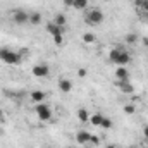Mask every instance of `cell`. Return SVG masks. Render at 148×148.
<instances>
[{"label": "cell", "mask_w": 148, "mask_h": 148, "mask_svg": "<svg viewBox=\"0 0 148 148\" xmlns=\"http://www.w3.org/2000/svg\"><path fill=\"white\" fill-rule=\"evenodd\" d=\"M136 41H138V35L136 33H127L126 35V43L127 45H134Z\"/></svg>", "instance_id": "21"}, {"label": "cell", "mask_w": 148, "mask_h": 148, "mask_svg": "<svg viewBox=\"0 0 148 148\" xmlns=\"http://www.w3.org/2000/svg\"><path fill=\"white\" fill-rule=\"evenodd\" d=\"M59 90H60L62 93H71V90H73V81L67 79V77H60V79H59Z\"/></svg>", "instance_id": "10"}, {"label": "cell", "mask_w": 148, "mask_h": 148, "mask_svg": "<svg viewBox=\"0 0 148 148\" xmlns=\"http://www.w3.org/2000/svg\"><path fill=\"white\" fill-rule=\"evenodd\" d=\"M77 76H79V77H86V76H88V69H86V67H79V69H77Z\"/></svg>", "instance_id": "26"}, {"label": "cell", "mask_w": 148, "mask_h": 148, "mask_svg": "<svg viewBox=\"0 0 148 148\" xmlns=\"http://www.w3.org/2000/svg\"><path fill=\"white\" fill-rule=\"evenodd\" d=\"M43 148H52V147H43Z\"/></svg>", "instance_id": "31"}, {"label": "cell", "mask_w": 148, "mask_h": 148, "mask_svg": "<svg viewBox=\"0 0 148 148\" xmlns=\"http://www.w3.org/2000/svg\"><path fill=\"white\" fill-rule=\"evenodd\" d=\"M90 136H91L90 131L81 129V131L76 133V143H77V145H88V143H90Z\"/></svg>", "instance_id": "7"}, {"label": "cell", "mask_w": 148, "mask_h": 148, "mask_svg": "<svg viewBox=\"0 0 148 148\" xmlns=\"http://www.w3.org/2000/svg\"><path fill=\"white\" fill-rule=\"evenodd\" d=\"M124 112H126L127 115H133V114L136 112V107H134L133 103H126V105H124Z\"/></svg>", "instance_id": "22"}, {"label": "cell", "mask_w": 148, "mask_h": 148, "mask_svg": "<svg viewBox=\"0 0 148 148\" xmlns=\"http://www.w3.org/2000/svg\"><path fill=\"white\" fill-rule=\"evenodd\" d=\"M112 126H114V122H112V119H109V117L105 115V117H103V121H102V124H100V127L107 131V129H112Z\"/></svg>", "instance_id": "20"}, {"label": "cell", "mask_w": 148, "mask_h": 148, "mask_svg": "<svg viewBox=\"0 0 148 148\" xmlns=\"http://www.w3.org/2000/svg\"><path fill=\"white\" fill-rule=\"evenodd\" d=\"M145 45L148 47V38H145Z\"/></svg>", "instance_id": "30"}, {"label": "cell", "mask_w": 148, "mask_h": 148, "mask_svg": "<svg viewBox=\"0 0 148 148\" xmlns=\"http://www.w3.org/2000/svg\"><path fill=\"white\" fill-rule=\"evenodd\" d=\"M133 148H138V147H133Z\"/></svg>", "instance_id": "33"}, {"label": "cell", "mask_w": 148, "mask_h": 148, "mask_svg": "<svg viewBox=\"0 0 148 148\" xmlns=\"http://www.w3.org/2000/svg\"><path fill=\"white\" fill-rule=\"evenodd\" d=\"M57 26H60V28H66V24H67V17H66V14L64 12H57L55 16H53V19H52Z\"/></svg>", "instance_id": "14"}, {"label": "cell", "mask_w": 148, "mask_h": 148, "mask_svg": "<svg viewBox=\"0 0 148 148\" xmlns=\"http://www.w3.org/2000/svg\"><path fill=\"white\" fill-rule=\"evenodd\" d=\"M76 115H77V121L79 122H90V112L86 110V109H79V110L76 112Z\"/></svg>", "instance_id": "17"}, {"label": "cell", "mask_w": 148, "mask_h": 148, "mask_svg": "<svg viewBox=\"0 0 148 148\" xmlns=\"http://www.w3.org/2000/svg\"><path fill=\"white\" fill-rule=\"evenodd\" d=\"M90 5V0H73V7L76 10H86Z\"/></svg>", "instance_id": "19"}, {"label": "cell", "mask_w": 148, "mask_h": 148, "mask_svg": "<svg viewBox=\"0 0 148 148\" xmlns=\"http://www.w3.org/2000/svg\"><path fill=\"white\" fill-rule=\"evenodd\" d=\"M83 43H86V45H93L95 41H97V36H95V33H91V31H86V33H83Z\"/></svg>", "instance_id": "18"}, {"label": "cell", "mask_w": 148, "mask_h": 148, "mask_svg": "<svg viewBox=\"0 0 148 148\" xmlns=\"http://www.w3.org/2000/svg\"><path fill=\"white\" fill-rule=\"evenodd\" d=\"M98 143H100V138L97 134H91L90 136V145H98Z\"/></svg>", "instance_id": "25"}, {"label": "cell", "mask_w": 148, "mask_h": 148, "mask_svg": "<svg viewBox=\"0 0 148 148\" xmlns=\"http://www.w3.org/2000/svg\"><path fill=\"white\" fill-rule=\"evenodd\" d=\"M64 5L66 7H73V0H64Z\"/></svg>", "instance_id": "27"}, {"label": "cell", "mask_w": 148, "mask_h": 148, "mask_svg": "<svg viewBox=\"0 0 148 148\" xmlns=\"http://www.w3.org/2000/svg\"><path fill=\"white\" fill-rule=\"evenodd\" d=\"M129 62H131V53L126 52V50H122V53H121L119 59L115 60V66H119V67H126Z\"/></svg>", "instance_id": "9"}, {"label": "cell", "mask_w": 148, "mask_h": 148, "mask_svg": "<svg viewBox=\"0 0 148 148\" xmlns=\"http://www.w3.org/2000/svg\"><path fill=\"white\" fill-rule=\"evenodd\" d=\"M31 73L35 77H48L50 76V67H48V64H45V62H41V64H36V66H33V69H31Z\"/></svg>", "instance_id": "5"}, {"label": "cell", "mask_w": 148, "mask_h": 148, "mask_svg": "<svg viewBox=\"0 0 148 148\" xmlns=\"http://www.w3.org/2000/svg\"><path fill=\"white\" fill-rule=\"evenodd\" d=\"M53 38V43L57 45V47H62V43H64V35H55Z\"/></svg>", "instance_id": "24"}, {"label": "cell", "mask_w": 148, "mask_h": 148, "mask_svg": "<svg viewBox=\"0 0 148 148\" xmlns=\"http://www.w3.org/2000/svg\"><path fill=\"white\" fill-rule=\"evenodd\" d=\"M103 19H105V14L100 9H88L84 14V23L88 26H98L103 23Z\"/></svg>", "instance_id": "2"}, {"label": "cell", "mask_w": 148, "mask_h": 148, "mask_svg": "<svg viewBox=\"0 0 148 148\" xmlns=\"http://www.w3.org/2000/svg\"><path fill=\"white\" fill-rule=\"evenodd\" d=\"M117 86H119L121 93H124V95H133V93H134V86L131 84V81H126V83H117Z\"/></svg>", "instance_id": "12"}, {"label": "cell", "mask_w": 148, "mask_h": 148, "mask_svg": "<svg viewBox=\"0 0 148 148\" xmlns=\"http://www.w3.org/2000/svg\"><path fill=\"white\" fill-rule=\"evenodd\" d=\"M41 21H43V16H41V12H31L29 14V24H33V26H38V24H41Z\"/></svg>", "instance_id": "16"}, {"label": "cell", "mask_w": 148, "mask_h": 148, "mask_svg": "<svg viewBox=\"0 0 148 148\" xmlns=\"http://www.w3.org/2000/svg\"><path fill=\"white\" fill-rule=\"evenodd\" d=\"M29 98H31V102L36 105V103H41V102H45V100H47V93H45V91H41V90H35V91H31Z\"/></svg>", "instance_id": "8"}, {"label": "cell", "mask_w": 148, "mask_h": 148, "mask_svg": "<svg viewBox=\"0 0 148 148\" xmlns=\"http://www.w3.org/2000/svg\"><path fill=\"white\" fill-rule=\"evenodd\" d=\"M103 114L102 112H95V114H91L90 115V124L91 126H95V127H100V124H102V121H103Z\"/></svg>", "instance_id": "13"}, {"label": "cell", "mask_w": 148, "mask_h": 148, "mask_svg": "<svg viewBox=\"0 0 148 148\" xmlns=\"http://www.w3.org/2000/svg\"><path fill=\"white\" fill-rule=\"evenodd\" d=\"M131 79V74L127 71V67H117L115 69V81L117 83H126Z\"/></svg>", "instance_id": "6"}, {"label": "cell", "mask_w": 148, "mask_h": 148, "mask_svg": "<svg viewBox=\"0 0 148 148\" xmlns=\"http://www.w3.org/2000/svg\"><path fill=\"white\" fill-rule=\"evenodd\" d=\"M0 60L3 64H7V66H19L23 57H21V53H17L14 50H10L7 47H2L0 48Z\"/></svg>", "instance_id": "1"}, {"label": "cell", "mask_w": 148, "mask_h": 148, "mask_svg": "<svg viewBox=\"0 0 148 148\" xmlns=\"http://www.w3.org/2000/svg\"><path fill=\"white\" fill-rule=\"evenodd\" d=\"M136 5H138L140 9H143L148 14V0H136Z\"/></svg>", "instance_id": "23"}, {"label": "cell", "mask_w": 148, "mask_h": 148, "mask_svg": "<svg viewBox=\"0 0 148 148\" xmlns=\"http://www.w3.org/2000/svg\"><path fill=\"white\" fill-rule=\"evenodd\" d=\"M105 148H117V147H115L114 143H109V145H107V147H105Z\"/></svg>", "instance_id": "29"}, {"label": "cell", "mask_w": 148, "mask_h": 148, "mask_svg": "<svg viewBox=\"0 0 148 148\" xmlns=\"http://www.w3.org/2000/svg\"><path fill=\"white\" fill-rule=\"evenodd\" d=\"M122 50H124V47H122V45H117L115 48H112V50H110V53H109V59H110L112 64H115V60L119 59V55L122 53Z\"/></svg>", "instance_id": "15"}, {"label": "cell", "mask_w": 148, "mask_h": 148, "mask_svg": "<svg viewBox=\"0 0 148 148\" xmlns=\"http://www.w3.org/2000/svg\"><path fill=\"white\" fill-rule=\"evenodd\" d=\"M47 31L52 35V36H55V35H64V28H60V26H57L53 21H50V23H47Z\"/></svg>", "instance_id": "11"}, {"label": "cell", "mask_w": 148, "mask_h": 148, "mask_svg": "<svg viewBox=\"0 0 148 148\" xmlns=\"http://www.w3.org/2000/svg\"><path fill=\"white\" fill-rule=\"evenodd\" d=\"M143 136L148 138V126H143Z\"/></svg>", "instance_id": "28"}, {"label": "cell", "mask_w": 148, "mask_h": 148, "mask_svg": "<svg viewBox=\"0 0 148 148\" xmlns=\"http://www.w3.org/2000/svg\"><path fill=\"white\" fill-rule=\"evenodd\" d=\"M147 145H148V138H147Z\"/></svg>", "instance_id": "32"}, {"label": "cell", "mask_w": 148, "mask_h": 148, "mask_svg": "<svg viewBox=\"0 0 148 148\" xmlns=\"http://www.w3.org/2000/svg\"><path fill=\"white\" fill-rule=\"evenodd\" d=\"M35 114H36V117L41 121V122H47V121H50L52 119V109H50V105L48 103H45V102H41V103H36L35 105Z\"/></svg>", "instance_id": "3"}, {"label": "cell", "mask_w": 148, "mask_h": 148, "mask_svg": "<svg viewBox=\"0 0 148 148\" xmlns=\"http://www.w3.org/2000/svg\"><path fill=\"white\" fill-rule=\"evenodd\" d=\"M12 23L14 24H26V23H29V14L26 12V10H23V9H16L14 12H12Z\"/></svg>", "instance_id": "4"}]
</instances>
